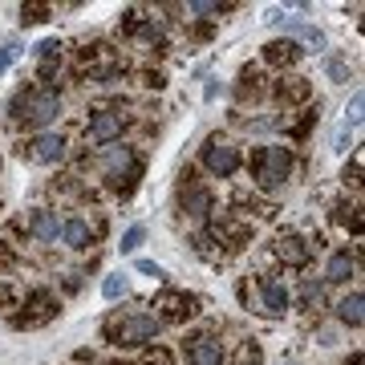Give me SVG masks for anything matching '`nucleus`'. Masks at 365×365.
Instances as JSON below:
<instances>
[{"mask_svg":"<svg viewBox=\"0 0 365 365\" xmlns=\"http://www.w3.org/2000/svg\"><path fill=\"white\" fill-rule=\"evenodd\" d=\"M361 292H349V297L337 304V317H341V325H349V329H361V321H365V313H361Z\"/></svg>","mask_w":365,"mask_h":365,"instance_id":"1a4fd4ad","label":"nucleus"},{"mask_svg":"<svg viewBox=\"0 0 365 365\" xmlns=\"http://www.w3.org/2000/svg\"><path fill=\"white\" fill-rule=\"evenodd\" d=\"M284 365H292V361H284Z\"/></svg>","mask_w":365,"mask_h":365,"instance_id":"7c9ffc66","label":"nucleus"},{"mask_svg":"<svg viewBox=\"0 0 365 365\" xmlns=\"http://www.w3.org/2000/svg\"><path fill=\"white\" fill-rule=\"evenodd\" d=\"M361 106H365V93L357 90V93H353V102H349V110H345V122H341L345 130H349V126H357V122H361Z\"/></svg>","mask_w":365,"mask_h":365,"instance_id":"aec40b11","label":"nucleus"},{"mask_svg":"<svg viewBox=\"0 0 365 365\" xmlns=\"http://www.w3.org/2000/svg\"><path fill=\"white\" fill-rule=\"evenodd\" d=\"M260 300H264V313L280 317V313L288 309V288H284V280L264 276V280H260Z\"/></svg>","mask_w":365,"mask_h":365,"instance_id":"0eeeda50","label":"nucleus"},{"mask_svg":"<svg viewBox=\"0 0 365 365\" xmlns=\"http://www.w3.org/2000/svg\"><path fill=\"white\" fill-rule=\"evenodd\" d=\"M203 163H207L211 175L227 179V175H235V170H240V150H235L232 143H223V138H211V143L203 146Z\"/></svg>","mask_w":365,"mask_h":365,"instance_id":"20e7f679","label":"nucleus"},{"mask_svg":"<svg viewBox=\"0 0 365 365\" xmlns=\"http://www.w3.org/2000/svg\"><path fill=\"white\" fill-rule=\"evenodd\" d=\"M288 170H292L288 146H264L260 155H256V182H260L264 191H276L288 179Z\"/></svg>","mask_w":365,"mask_h":365,"instance_id":"f03ea898","label":"nucleus"},{"mask_svg":"<svg viewBox=\"0 0 365 365\" xmlns=\"http://www.w3.org/2000/svg\"><path fill=\"white\" fill-rule=\"evenodd\" d=\"M114 365H126V361H114Z\"/></svg>","mask_w":365,"mask_h":365,"instance_id":"c756f323","label":"nucleus"},{"mask_svg":"<svg viewBox=\"0 0 365 365\" xmlns=\"http://www.w3.org/2000/svg\"><path fill=\"white\" fill-rule=\"evenodd\" d=\"M110 337H114V345H126V349H134V345H146V341L158 337V321L155 317H126V321H118V325H110Z\"/></svg>","mask_w":365,"mask_h":365,"instance_id":"7ed1b4c3","label":"nucleus"},{"mask_svg":"<svg viewBox=\"0 0 365 365\" xmlns=\"http://www.w3.org/2000/svg\"><path fill=\"white\" fill-rule=\"evenodd\" d=\"M167 313L175 317V321H182V317H191L195 309H191V300H182V297H167Z\"/></svg>","mask_w":365,"mask_h":365,"instance_id":"412c9836","label":"nucleus"},{"mask_svg":"<svg viewBox=\"0 0 365 365\" xmlns=\"http://www.w3.org/2000/svg\"><path fill=\"white\" fill-rule=\"evenodd\" d=\"M235 365H264L260 345H256V341H244V345H240V357H235Z\"/></svg>","mask_w":365,"mask_h":365,"instance_id":"6ab92c4d","label":"nucleus"},{"mask_svg":"<svg viewBox=\"0 0 365 365\" xmlns=\"http://www.w3.org/2000/svg\"><path fill=\"white\" fill-rule=\"evenodd\" d=\"M4 264H13V252H9L4 244H0V268H4Z\"/></svg>","mask_w":365,"mask_h":365,"instance_id":"cd10ccee","label":"nucleus"},{"mask_svg":"<svg viewBox=\"0 0 365 365\" xmlns=\"http://www.w3.org/2000/svg\"><path fill=\"white\" fill-rule=\"evenodd\" d=\"M130 163H134L130 150H114V155L106 158V175H110V179H118V175H122V170L130 167Z\"/></svg>","mask_w":365,"mask_h":365,"instance_id":"a211bd4d","label":"nucleus"},{"mask_svg":"<svg viewBox=\"0 0 365 365\" xmlns=\"http://www.w3.org/2000/svg\"><path fill=\"white\" fill-rule=\"evenodd\" d=\"M276 256L288 264H304L309 260V248H304V240H297V235H284L280 244H276Z\"/></svg>","mask_w":365,"mask_h":365,"instance_id":"f8f14e48","label":"nucleus"},{"mask_svg":"<svg viewBox=\"0 0 365 365\" xmlns=\"http://www.w3.org/2000/svg\"><path fill=\"white\" fill-rule=\"evenodd\" d=\"M138 272L150 276V280H163V268H158L155 260H138Z\"/></svg>","mask_w":365,"mask_h":365,"instance_id":"a878e982","label":"nucleus"},{"mask_svg":"<svg viewBox=\"0 0 365 365\" xmlns=\"http://www.w3.org/2000/svg\"><path fill=\"white\" fill-rule=\"evenodd\" d=\"M16 57H21V45H16V41H9V45H0V78H4V69L13 66Z\"/></svg>","mask_w":365,"mask_h":365,"instance_id":"5701e85b","label":"nucleus"},{"mask_svg":"<svg viewBox=\"0 0 365 365\" xmlns=\"http://www.w3.org/2000/svg\"><path fill=\"white\" fill-rule=\"evenodd\" d=\"M353 268H357V260H353L349 252H337V256L329 260V268H325V280L341 284V280H349V276H353Z\"/></svg>","mask_w":365,"mask_h":365,"instance_id":"9b49d317","label":"nucleus"},{"mask_svg":"<svg viewBox=\"0 0 365 365\" xmlns=\"http://www.w3.org/2000/svg\"><path fill=\"white\" fill-rule=\"evenodd\" d=\"M297 41H272V45H268V53H264V57H268V61H276V66H280V61H297Z\"/></svg>","mask_w":365,"mask_h":365,"instance_id":"4468645a","label":"nucleus"},{"mask_svg":"<svg viewBox=\"0 0 365 365\" xmlns=\"http://www.w3.org/2000/svg\"><path fill=\"white\" fill-rule=\"evenodd\" d=\"M122 126H126V118H122V114H114V110H102V114L90 118L86 134H90V143H114L118 134H122Z\"/></svg>","mask_w":365,"mask_h":365,"instance_id":"423d86ee","label":"nucleus"},{"mask_svg":"<svg viewBox=\"0 0 365 365\" xmlns=\"http://www.w3.org/2000/svg\"><path fill=\"white\" fill-rule=\"evenodd\" d=\"M57 232H61V227H57V215H53V211H37V220H33V235L49 244V240H57Z\"/></svg>","mask_w":365,"mask_h":365,"instance_id":"ddd939ff","label":"nucleus"},{"mask_svg":"<svg viewBox=\"0 0 365 365\" xmlns=\"http://www.w3.org/2000/svg\"><path fill=\"white\" fill-rule=\"evenodd\" d=\"M143 240H146V227H143V223H134V227H126V235H122V244H118V248H122V256H134V252L143 248Z\"/></svg>","mask_w":365,"mask_h":365,"instance_id":"f3484780","label":"nucleus"},{"mask_svg":"<svg viewBox=\"0 0 365 365\" xmlns=\"http://www.w3.org/2000/svg\"><path fill=\"white\" fill-rule=\"evenodd\" d=\"M37 53L45 57V66H53V57H61V45H57V41H41Z\"/></svg>","mask_w":365,"mask_h":365,"instance_id":"b1692460","label":"nucleus"},{"mask_svg":"<svg viewBox=\"0 0 365 365\" xmlns=\"http://www.w3.org/2000/svg\"><path fill=\"white\" fill-rule=\"evenodd\" d=\"M325 73L333 81H349V66H345L341 57H325Z\"/></svg>","mask_w":365,"mask_h":365,"instance_id":"4be33fe9","label":"nucleus"},{"mask_svg":"<svg viewBox=\"0 0 365 365\" xmlns=\"http://www.w3.org/2000/svg\"><path fill=\"white\" fill-rule=\"evenodd\" d=\"M21 158H29V163H61L66 158V138L61 134H37L33 143L21 146Z\"/></svg>","mask_w":365,"mask_h":365,"instance_id":"39448f33","label":"nucleus"},{"mask_svg":"<svg viewBox=\"0 0 365 365\" xmlns=\"http://www.w3.org/2000/svg\"><path fill=\"white\" fill-rule=\"evenodd\" d=\"M187 13H220V4H215V0H195V4H187Z\"/></svg>","mask_w":365,"mask_h":365,"instance_id":"393cba45","label":"nucleus"},{"mask_svg":"<svg viewBox=\"0 0 365 365\" xmlns=\"http://www.w3.org/2000/svg\"><path fill=\"white\" fill-rule=\"evenodd\" d=\"M9 110H13V118H25V126H49L53 118L61 114V98L53 90H29Z\"/></svg>","mask_w":365,"mask_h":365,"instance_id":"f257e3e1","label":"nucleus"},{"mask_svg":"<svg viewBox=\"0 0 365 365\" xmlns=\"http://www.w3.org/2000/svg\"><path fill=\"white\" fill-rule=\"evenodd\" d=\"M345 365H361V353H353V361H345Z\"/></svg>","mask_w":365,"mask_h":365,"instance_id":"c85d7f7f","label":"nucleus"},{"mask_svg":"<svg viewBox=\"0 0 365 365\" xmlns=\"http://www.w3.org/2000/svg\"><path fill=\"white\" fill-rule=\"evenodd\" d=\"M191 365H223V349L215 337H195L191 341V353H187Z\"/></svg>","mask_w":365,"mask_h":365,"instance_id":"6e6552de","label":"nucleus"},{"mask_svg":"<svg viewBox=\"0 0 365 365\" xmlns=\"http://www.w3.org/2000/svg\"><path fill=\"white\" fill-rule=\"evenodd\" d=\"M90 235H93V232H90V223H86V220H69L66 227H61V240H66L73 252L90 248Z\"/></svg>","mask_w":365,"mask_h":365,"instance_id":"9d476101","label":"nucleus"},{"mask_svg":"<svg viewBox=\"0 0 365 365\" xmlns=\"http://www.w3.org/2000/svg\"><path fill=\"white\" fill-rule=\"evenodd\" d=\"M182 207L191 211V215H195V220H203V215H207V211H211V195H207V191H199V187H195V191H191V195L182 199Z\"/></svg>","mask_w":365,"mask_h":365,"instance_id":"dca6fc26","label":"nucleus"},{"mask_svg":"<svg viewBox=\"0 0 365 365\" xmlns=\"http://www.w3.org/2000/svg\"><path fill=\"white\" fill-rule=\"evenodd\" d=\"M333 150H349V130H345V126L337 130V146H333Z\"/></svg>","mask_w":365,"mask_h":365,"instance_id":"bb28decb","label":"nucleus"},{"mask_svg":"<svg viewBox=\"0 0 365 365\" xmlns=\"http://www.w3.org/2000/svg\"><path fill=\"white\" fill-rule=\"evenodd\" d=\"M126 292H130V280H126L122 272H118V276H106V280H102V297H106V300H122Z\"/></svg>","mask_w":365,"mask_h":365,"instance_id":"2eb2a0df","label":"nucleus"}]
</instances>
